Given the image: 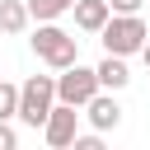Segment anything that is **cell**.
Listing matches in <instances>:
<instances>
[{"instance_id": "cell-1", "label": "cell", "mask_w": 150, "mask_h": 150, "mask_svg": "<svg viewBox=\"0 0 150 150\" xmlns=\"http://www.w3.org/2000/svg\"><path fill=\"white\" fill-rule=\"evenodd\" d=\"M33 52H38L47 66L66 70V66L80 61V38H70L66 28H56V23L47 19V23H38V33H33Z\"/></svg>"}, {"instance_id": "cell-2", "label": "cell", "mask_w": 150, "mask_h": 150, "mask_svg": "<svg viewBox=\"0 0 150 150\" xmlns=\"http://www.w3.org/2000/svg\"><path fill=\"white\" fill-rule=\"evenodd\" d=\"M52 108H56V80L52 75H33L19 84V117L28 127H42Z\"/></svg>"}, {"instance_id": "cell-3", "label": "cell", "mask_w": 150, "mask_h": 150, "mask_svg": "<svg viewBox=\"0 0 150 150\" xmlns=\"http://www.w3.org/2000/svg\"><path fill=\"white\" fill-rule=\"evenodd\" d=\"M145 23L136 19V14H112L108 23H103V52H112V56H131V52H141L145 47Z\"/></svg>"}, {"instance_id": "cell-4", "label": "cell", "mask_w": 150, "mask_h": 150, "mask_svg": "<svg viewBox=\"0 0 150 150\" xmlns=\"http://www.w3.org/2000/svg\"><path fill=\"white\" fill-rule=\"evenodd\" d=\"M103 84H98V70H89V66H66L61 75H56V98L61 103H75V108H84L94 94H98Z\"/></svg>"}, {"instance_id": "cell-5", "label": "cell", "mask_w": 150, "mask_h": 150, "mask_svg": "<svg viewBox=\"0 0 150 150\" xmlns=\"http://www.w3.org/2000/svg\"><path fill=\"white\" fill-rule=\"evenodd\" d=\"M75 122H80L75 103H61V98H56V108H52V112H47V122H42V136H47V145H52V150H66V145H75Z\"/></svg>"}, {"instance_id": "cell-6", "label": "cell", "mask_w": 150, "mask_h": 150, "mask_svg": "<svg viewBox=\"0 0 150 150\" xmlns=\"http://www.w3.org/2000/svg\"><path fill=\"white\" fill-rule=\"evenodd\" d=\"M108 19H112V5L108 0H75V23L84 33H103Z\"/></svg>"}, {"instance_id": "cell-7", "label": "cell", "mask_w": 150, "mask_h": 150, "mask_svg": "<svg viewBox=\"0 0 150 150\" xmlns=\"http://www.w3.org/2000/svg\"><path fill=\"white\" fill-rule=\"evenodd\" d=\"M84 112H89L94 131H112V127L122 122V108H117V98H108V94H94V98L84 103Z\"/></svg>"}, {"instance_id": "cell-8", "label": "cell", "mask_w": 150, "mask_h": 150, "mask_svg": "<svg viewBox=\"0 0 150 150\" xmlns=\"http://www.w3.org/2000/svg\"><path fill=\"white\" fill-rule=\"evenodd\" d=\"M28 19V0H0V33H23Z\"/></svg>"}, {"instance_id": "cell-9", "label": "cell", "mask_w": 150, "mask_h": 150, "mask_svg": "<svg viewBox=\"0 0 150 150\" xmlns=\"http://www.w3.org/2000/svg\"><path fill=\"white\" fill-rule=\"evenodd\" d=\"M127 80H131V70L122 66V56H112V52H108V56H103V66H98V84H103V89H122Z\"/></svg>"}, {"instance_id": "cell-10", "label": "cell", "mask_w": 150, "mask_h": 150, "mask_svg": "<svg viewBox=\"0 0 150 150\" xmlns=\"http://www.w3.org/2000/svg\"><path fill=\"white\" fill-rule=\"evenodd\" d=\"M66 9H75V0H28V14H33L38 23H47V19H61Z\"/></svg>"}, {"instance_id": "cell-11", "label": "cell", "mask_w": 150, "mask_h": 150, "mask_svg": "<svg viewBox=\"0 0 150 150\" xmlns=\"http://www.w3.org/2000/svg\"><path fill=\"white\" fill-rule=\"evenodd\" d=\"M19 117V84H5L0 80V122Z\"/></svg>"}, {"instance_id": "cell-12", "label": "cell", "mask_w": 150, "mask_h": 150, "mask_svg": "<svg viewBox=\"0 0 150 150\" xmlns=\"http://www.w3.org/2000/svg\"><path fill=\"white\" fill-rule=\"evenodd\" d=\"M19 145V136H14V127L9 122H0V150H14Z\"/></svg>"}, {"instance_id": "cell-13", "label": "cell", "mask_w": 150, "mask_h": 150, "mask_svg": "<svg viewBox=\"0 0 150 150\" xmlns=\"http://www.w3.org/2000/svg\"><path fill=\"white\" fill-rule=\"evenodd\" d=\"M108 5H112V14H136L145 0H108Z\"/></svg>"}, {"instance_id": "cell-14", "label": "cell", "mask_w": 150, "mask_h": 150, "mask_svg": "<svg viewBox=\"0 0 150 150\" xmlns=\"http://www.w3.org/2000/svg\"><path fill=\"white\" fill-rule=\"evenodd\" d=\"M75 150H103L98 136H75Z\"/></svg>"}, {"instance_id": "cell-15", "label": "cell", "mask_w": 150, "mask_h": 150, "mask_svg": "<svg viewBox=\"0 0 150 150\" xmlns=\"http://www.w3.org/2000/svg\"><path fill=\"white\" fill-rule=\"evenodd\" d=\"M141 56H145V66H150V38H145V47H141Z\"/></svg>"}]
</instances>
